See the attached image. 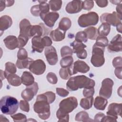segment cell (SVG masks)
Segmentation results:
<instances>
[{
  "label": "cell",
  "mask_w": 122,
  "mask_h": 122,
  "mask_svg": "<svg viewBox=\"0 0 122 122\" xmlns=\"http://www.w3.org/2000/svg\"><path fill=\"white\" fill-rule=\"evenodd\" d=\"M17 69L16 65L12 62H7L5 63V70L4 72V74L6 77L10 74H14L16 72Z\"/></svg>",
  "instance_id": "cell-33"
},
{
  "label": "cell",
  "mask_w": 122,
  "mask_h": 122,
  "mask_svg": "<svg viewBox=\"0 0 122 122\" xmlns=\"http://www.w3.org/2000/svg\"><path fill=\"white\" fill-rule=\"evenodd\" d=\"M11 117L13 119L14 122H26L27 118L26 116L21 113H18L14 115H11Z\"/></svg>",
  "instance_id": "cell-42"
},
{
  "label": "cell",
  "mask_w": 122,
  "mask_h": 122,
  "mask_svg": "<svg viewBox=\"0 0 122 122\" xmlns=\"http://www.w3.org/2000/svg\"><path fill=\"white\" fill-rule=\"evenodd\" d=\"M104 114L102 112H99L94 117V121L96 122H101L102 119L104 116Z\"/></svg>",
  "instance_id": "cell-57"
},
{
  "label": "cell",
  "mask_w": 122,
  "mask_h": 122,
  "mask_svg": "<svg viewBox=\"0 0 122 122\" xmlns=\"http://www.w3.org/2000/svg\"><path fill=\"white\" fill-rule=\"evenodd\" d=\"M50 104L52 103L55 100V94L52 92H47L44 93Z\"/></svg>",
  "instance_id": "cell-48"
},
{
  "label": "cell",
  "mask_w": 122,
  "mask_h": 122,
  "mask_svg": "<svg viewBox=\"0 0 122 122\" xmlns=\"http://www.w3.org/2000/svg\"><path fill=\"white\" fill-rule=\"evenodd\" d=\"M116 30L118 32L122 33V23L116 26Z\"/></svg>",
  "instance_id": "cell-61"
},
{
  "label": "cell",
  "mask_w": 122,
  "mask_h": 122,
  "mask_svg": "<svg viewBox=\"0 0 122 122\" xmlns=\"http://www.w3.org/2000/svg\"><path fill=\"white\" fill-rule=\"evenodd\" d=\"M40 16L46 26L52 28L59 18V14L58 12L52 11L45 14H40Z\"/></svg>",
  "instance_id": "cell-12"
},
{
  "label": "cell",
  "mask_w": 122,
  "mask_h": 122,
  "mask_svg": "<svg viewBox=\"0 0 122 122\" xmlns=\"http://www.w3.org/2000/svg\"><path fill=\"white\" fill-rule=\"evenodd\" d=\"M12 24V19L8 15H3L0 18V30L1 35L2 32L9 28Z\"/></svg>",
  "instance_id": "cell-21"
},
{
  "label": "cell",
  "mask_w": 122,
  "mask_h": 122,
  "mask_svg": "<svg viewBox=\"0 0 122 122\" xmlns=\"http://www.w3.org/2000/svg\"><path fill=\"white\" fill-rule=\"evenodd\" d=\"M29 70L34 74L39 75L42 74L46 70L45 62L41 59L33 61L29 67Z\"/></svg>",
  "instance_id": "cell-10"
},
{
  "label": "cell",
  "mask_w": 122,
  "mask_h": 122,
  "mask_svg": "<svg viewBox=\"0 0 122 122\" xmlns=\"http://www.w3.org/2000/svg\"><path fill=\"white\" fill-rule=\"evenodd\" d=\"M6 79L9 83L13 86H19L22 83L21 78L15 74H9Z\"/></svg>",
  "instance_id": "cell-26"
},
{
  "label": "cell",
  "mask_w": 122,
  "mask_h": 122,
  "mask_svg": "<svg viewBox=\"0 0 122 122\" xmlns=\"http://www.w3.org/2000/svg\"><path fill=\"white\" fill-rule=\"evenodd\" d=\"M90 70V67L87 64L82 61L78 60L74 62L72 65L73 75L76 74L78 72L85 73Z\"/></svg>",
  "instance_id": "cell-16"
},
{
  "label": "cell",
  "mask_w": 122,
  "mask_h": 122,
  "mask_svg": "<svg viewBox=\"0 0 122 122\" xmlns=\"http://www.w3.org/2000/svg\"><path fill=\"white\" fill-rule=\"evenodd\" d=\"M30 12L31 14L34 16H39L41 14L40 10L39 5H35L33 6L30 9Z\"/></svg>",
  "instance_id": "cell-51"
},
{
  "label": "cell",
  "mask_w": 122,
  "mask_h": 122,
  "mask_svg": "<svg viewBox=\"0 0 122 122\" xmlns=\"http://www.w3.org/2000/svg\"><path fill=\"white\" fill-rule=\"evenodd\" d=\"M108 104L107 99L102 96H97L94 102V107L99 110H104Z\"/></svg>",
  "instance_id": "cell-24"
},
{
  "label": "cell",
  "mask_w": 122,
  "mask_h": 122,
  "mask_svg": "<svg viewBox=\"0 0 122 122\" xmlns=\"http://www.w3.org/2000/svg\"><path fill=\"white\" fill-rule=\"evenodd\" d=\"M56 116L59 119L58 122H68L69 121V113H65L61 112L59 109L56 112Z\"/></svg>",
  "instance_id": "cell-40"
},
{
  "label": "cell",
  "mask_w": 122,
  "mask_h": 122,
  "mask_svg": "<svg viewBox=\"0 0 122 122\" xmlns=\"http://www.w3.org/2000/svg\"><path fill=\"white\" fill-rule=\"evenodd\" d=\"M73 59L71 56H68L62 58L60 61V65L62 68H68L73 65Z\"/></svg>",
  "instance_id": "cell-34"
},
{
  "label": "cell",
  "mask_w": 122,
  "mask_h": 122,
  "mask_svg": "<svg viewBox=\"0 0 122 122\" xmlns=\"http://www.w3.org/2000/svg\"><path fill=\"white\" fill-rule=\"evenodd\" d=\"M31 25L29 20L24 19L20 23V35L26 36L30 39L29 31Z\"/></svg>",
  "instance_id": "cell-20"
},
{
  "label": "cell",
  "mask_w": 122,
  "mask_h": 122,
  "mask_svg": "<svg viewBox=\"0 0 122 122\" xmlns=\"http://www.w3.org/2000/svg\"><path fill=\"white\" fill-rule=\"evenodd\" d=\"M29 39V38L26 36L19 35L18 37V40L19 44V48L20 49L25 46V45L28 42Z\"/></svg>",
  "instance_id": "cell-44"
},
{
  "label": "cell",
  "mask_w": 122,
  "mask_h": 122,
  "mask_svg": "<svg viewBox=\"0 0 122 122\" xmlns=\"http://www.w3.org/2000/svg\"><path fill=\"white\" fill-rule=\"evenodd\" d=\"M72 65L68 68H61L60 69L59 71V74L61 79L67 80L73 75Z\"/></svg>",
  "instance_id": "cell-28"
},
{
  "label": "cell",
  "mask_w": 122,
  "mask_h": 122,
  "mask_svg": "<svg viewBox=\"0 0 122 122\" xmlns=\"http://www.w3.org/2000/svg\"><path fill=\"white\" fill-rule=\"evenodd\" d=\"M104 49L105 48L101 47L95 44L93 45L91 62L94 67H99L104 64L105 62L104 58Z\"/></svg>",
  "instance_id": "cell-5"
},
{
  "label": "cell",
  "mask_w": 122,
  "mask_h": 122,
  "mask_svg": "<svg viewBox=\"0 0 122 122\" xmlns=\"http://www.w3.org/2000/svg\"><path fill=\"white\" fill-rule=\"evenodd\" d=\"M110 2H112L113 4L115 5H119L120 3H121L122 1L121 0H110Z\"/></svg>",
  "instance_id": "cell-62"
},
{
  "label": "cell",
  "mask_w": 122,
  "mask_h": 122,
  "mask_svg": "<svg viewBox=\"0 0 122 122\" xmlns=\"http://www.w3.org/2000/svg\"><path fill=\"white\" fill-rule=\"evenodd\" d=\"M39 86L36 82H34L32 85L27 86L21 93V97L27 101H31L37 93Z\"/></svg>",
  "instance_id": "cell-9"
},
{
  "label": "cell",
  "mask_w": 122,
  "mask_h": 122,
  "mask_svg": "<svg viewBox=\"0 0 122 122\" xmlns=\"http://www.w3.org/2000/svg\"><path fill=\"white\" fill-rule=\"evenodd\" d=\"M122 103H112L110 104L108 108L107 115L118 117L117 116H122Z\"/></svg>",
  "instance_id": "cell-17"
},
{
  "label": "cell",
  "mask_w": 122,
  "mask_h": 122,
  "mask_svg": "<svg viewBox=\"0 0 122 122\" xmlns=\"http://www.w3.org/2000/svg\"><path fill=\"white\" fill-rule=\"evenodd\" d=\"M84 31L86 34L87 39L94 40L98 37V30L95 27H89L84 30Z\"/></svg>",
  "instance_id": "cell-31"
},
{
  "label": "cell",
  "mask_w": 122,
  "mask_h": 122,
  "mask_svg": "<svg viewBox=\"0 0 122 122\" xmlns=\"http://www.w3.org/2000/svg\"><path fill=\"white\" fill-rule=\"evenodd\" d=\"M108 50L110 52H119L122 51L121 35L117 34L113 37L108 46Z\"/></svg>",
  "instance_id": "cell-14"
},
{
  "label": "cell",
  "mask_w": 122,
  "mask_h": 122,
  "mask_svg": "<svg viewBox=\"0 0 122 122\" xmlns=\"http://www.w3.org/2000/svg\"><path fill=\"white\" fill-rule=\"evenodd\" d=\"M3 41L7 48L9 50H13L16 48H19V41L16 36L9 35L6 37Z\"/></svg>",
  "instance_id": "cell-18"
},
{
  "label": "cell",
  "mask_w": 122,
  "mask_h": 122,
  "mask_svg": "<svg viewBox=\"0 0 122 122\" xmlns=\"http://www.w3.org/2000/svg\"><path fill=\"white\" fill-rule=\"evenodd\" d=\"M93 102V96L87 97L85 98H82L80 101V106L85 110L90 109L92 105Z\"/></svg>",
  "instance_id": "cell-32"
},
{
  "label": "cell",
  "mask_w": 122,
  "mask_h": 122,
  "mask_svg": "<svg viewBox=\"0 0 122 122\" xmlns=\"http://www.w3.org/2000/svg\"><path fill=\"white\" fill-rule=\"evenodd\" d=\"M73 54L72 50L68 46L62 47L61 49V55L62 57L71 56Z\"/></svg>",
  "instance_id": "cell-41"
},
{
  "label": "cell",
  "mask_w": 122,
  "mask_h": 122,
  "mask_svg": "<svg viewBox=\"0 0 122 122\" xmlns=\"http://www.w3.org/2000/svg\"><path fill=\"white\" fill-rule=\"evenodd\" d=\"M56 91L57 94L60 96L62 97H66L69 94V92L63 88H57L56 89Z\"/></svg>",
  "instance_id": "cell-50"
},
{
  "label": "cell",
  "mask_w": 122,
  "mask_h": 122,
  "mask_svg": "<svg viewBox=\"0 0 122 122\" xmlns=\"http://www.w3.org/2000/svg\"><path fill=\"white\" fill-rule=\"evenodd\" d=\"M20 108L22 111L25 112H29L30 111V105L28 101L26 100H20Z\"/></svg>",
  "instance_id": "cell-46"
},
{
  "label": "cell",
  "mask_w": 122,
  "mask_h": 122,
  "mask_svg": "<svg viewBox=\"0 0 122 122\" xmlns=\"http://www.w3.org/2000/svg\"><path fill=\"white\" fill-rule=\"evenodd\" d=\"M21 81L23 84L26 86L32 85L34 82V78L32 74L27 71L23 72L21 77Z\"/></svg>",
  "instance_id": "cell-25"
},
{
  "label": "cell",
  "mask_w": 122,
  "mask_h": 122,
  "mask_svg": "<svg viewBox=\"0 0 122 122\" xmlns=\"http://www.w3.org/2000/svg\"><path fill=\"white\" fill-rule=\"evenodd\" d=\"M97 5L101 8L105 7L108 4V0H96L95 1Z\"/></svg>",
  "instance_id": "cell-55"
},
{
  "label": "cell",
  "mask_w": 122,
  "mask_h": 122,
  "mask_svg": "<svg viewBox=\"0 0 122 122\" xmlns=\"http://www.w3.org/2000/svg\"><path fill=\"white\" fill-rule=\"evenodd\" d=\"M116 11L117 13H118L120 15H122V4L121 3L118 5L116 7Z\"/></svg>",
  "instance_id": "cell-59"
},
{
  "label": "cell",
  "mask_w": 122,
  "mask_h": 122,
  "mask_svg": "<svg viewBox=\"0 0 122 122\" xmlns=\"http://www.w3.org/2000/svg\"><path fill=\"white\" fill-rule=\"evenodd\" d=\"M32 49L34 51L38 52H42L45 46L41 37L34 36L31 40Z\"/></svg>",
  "instance_id": "cell-19"
},
{
  "label": "cell",
  "mask_w": 122,
  "mask_h": 122,
  "mask_svg": "<svg viewBox=\"0 0 122 122\" xmlns=\"http://www.w3.org/2000/svg\"><path fill=\"white\" fill-rule=\"evenodd\" d=\"M47 1L46 0H38L40 3L39 8L41 11V14H45L49 12L50 6L49 4L46 3Z\"/></svg>",
  "instance_id": "cell-38"
},
{
  "label": "cell",
  "mask_w": 122,
  "mask_h": 122,
  "mask_svg": "<svg viewBox=\"0 0 122 122\" xmlns=\"http://www.w3.org/2000/svg\"><path fill=\"white\" fill-rule=\"evenodd\" d=\"M111 30L110 25L107 23H102L98 29V34L99 36L105 37L110 33Z\"/></svg>",
  "instance_id": "cell-27"
},
{
  "label": "cell",
  "mask_w": 122,
  "mask_h": 122,
  "mask_svg": "<svg viewBox=\"0 0 122 122\" xmlns=\"http://www.w3.org/2000/svg\"><path fill=\"white\" fill-rule=\"evenodd\" d=\"M96 40V41L94 44L96 46L102 48H105L106 46H108L109 41L106 37L98 36Z\"/></svg>",
  "instance_id": "cell-37"
},
{
  "label": "cell",
  "mask_w": 122,
  "mask_h": 122,
  "mask_svg": "<svg viewBox=\"0 0 122 122\" xmlns=\"http://www.w3.org/2000/svg\"><path fill=\"white\" fill-rule=\"evenodd\" d=\"M19 103L14 97L10 96L3 97L0 101V108L1 112L7 115H12L18 109Z\"/></svg>",
  "instance_id": "cell-3"
},
{
  "label": "cell",
  "mask_w": 122,
  "mask_h": 122,
  "mask_svg": "<svg viewBox=\"0 0 122 122\" xmlns=\"http://www.w3.org/2000/svg\"><path fill=\"white\" fill-rule=\"evenodd\" d=\"M95 81L85 75H78L70 78L66 83V88L70 91H75L78 89L93 88Z\"/></svg>",
  "instance_id": "cell-1"
},
{
  "label": "cell",
  "mask_w": 122,
  "mask_h": 122,
  "mask_svg": "<svg viewBox=\"0 0 122 122\" xmlns=\"http://www.w3.org/2000/svg\"><path fill=\"white\" fill-rule=\"evenodd\" d=\"M75 39L76 41L80 42H86L88 40L86 34L84 31L78 32L75 35Z\"/></svg>",
  "instance_id": "cell-39"
},
{
  "label": "cell",
  "mask_w": 122,
  "mask_h": 122,
  "mask_svg": "<svg viewBox=\"0 0 122 122\" xmlns=\"http://www.w3.org/2000/svg\"><path fill=\"white\" fill-rule=\"evenodd\" d=\"M0 11H2L5 9L6 7L5 4V0H0Z\"/></svg>",
  "instance_id": "cell-58"
},
{
  "label": "cell",
  "mask_w": 122,
  "mask_h": 122,
  "mask_svg": "<svg viewBox=\"0 0 122 122\" xmlns=\"http://www.w3.org/2000/svg\"><path fill=\"white\" fill-rule=\"evenodd\" d=\"M42 41L45 47H50L51 45L52 42L51 39L48 36H44L42 38Z\"/></svg>",
  "instance_id": "cell-53"
},
{
  "label": "cell",
  "mask_w": 122,
  "mask_h": 122,
  "mask_svg": "<svg viewBox=\"0 0 122 122\" xmlns=\"http://www.w3.org/2000/svg\"><path fill=\"white\" fill-rule=\"evenodd\" d=\"M62 1L58 0H51L49 2L50 8L52 11H56L60 10L62 6Z\"/></svg>",
  "instance_id": "cell-36"
},
{
  "label": "cell",
  "mask_w": 122,
  "mask_h": 122,
  "mask_svg": "<svg viewBox=\"0 0 122 122\" xmlns=\"http://www.w3.org/2000/svg\"><path fill=\"white\" fill-rule=\"evenodd\" d=\"M99 21V16L95 12H89L81 14L78 18L79 25L82 28L96 25Z\"/></svg>",
  "instance_id": "cell-4"
},
{
  "label": "cell",
  "mask_w": 122,
  "mask_h": 122,
  "mask_svg": "<svg viewBox=\"0 0 122 122\" xmlns=\"http://www.w3.org/2000/svg\"><path fill=\"white\" fill-rule=\"evenodd\" d=\"M33 110L41 119L45 120L49 118L50 106L44 93L37 96L36 101L33 105Z\"/></svg>",
  "instance_id": "cell-2"
},
{
  "label": "cell",
  "mask_w": 122,
  "mask_h": 122,
  "mask_svg": "<svg viewBox=\"0 0 122 122\" xmlns=\"http://www.w3.org/2000/svg\"><path fill=\"white\" fill-rule=\"evenodd\" d=\"M83 95L84 97H91L93 96L94 93V89L93 88H85L83 90Z\"/></svg>",
  "instance_id": "cell-49"
},
{
  "label": "cell",
  "mask_w": 122,
  "mask_h": 122,
  "mask_svg": "<svg viewBox=\"0 0 122 122\" xmlns=\"http://www.w3.org/2000/svg\"><path fill=\"white\" fill-rule=\"evenodd\" d=\"M71 46L72 47L73 52L76 54L77 57L81 59H85L87 56L86 51L84 49L86 48V45L82 42H80L75 40L71 43Z\"/></svg>",
  "instance_id": "cell-11"
},
{
  "label": "cell",
  "mask_w": 122,
  "mask_h": 122,
  "mask_svg": "<svg viewBox=\"0 0 122 122\" xmlns=\"http://www.w3.org/2000/svg\"><path fill=\"white\" fill-rule=\"evenodd\" d=\"M118 117L114 116L108 115H104L101 120V122H117V119Z\"/></svg>",
  "instance_id": "cell-54"
},
{
  "label": "cell",
  "mask_w": 122,
  "mask_h": 122,
  "mask_svg": "<svg viewBox=\"0 0 122 122\" xmlns=\"http://www.w3.org/2000/svg\"><path fill=\"white\" fill-rule=\"evenodd\" d=\"M66 31H63L59 28L52 30L50 35L51 39L55 41H62L65 37Z\"/></svg>",
  "instance_id": "cell-23"
},
{
  "label": "cell",
  "mask_w": 122,
  "mask_h": 122,
  "mask_svg": "<svg viewBox=\"0 0 122 122\" xmlns=\"http://www.w3.org/2000/svg\"><path fill=\"white\" fill-rule=\"evenodd\" d=\"M122 15H119L115 11L112 13H104L101 15L100 17L101 22L102 23H107L110 25L117 26L122 23Z\"/></svg>",
  "instance_id": "cell-7"
},
{
  "label": "cell",
  "mask_w": 122,
  "mask_h": 122,
  "mask_svg": "<svg viewBox=\"0 0 122 122\" xmlns=\"http://www.w3.org/2000/svg\"><path fill=\"white\" fill-rule=\"evenodd\" d=\"M112 65L114 67H122V57H116L113 59L112 61Z\"/></svg>",
  "instance_id": "cell-52"
},
{
  "label": "cell",
  "mask_w": 122,
  "mask_h": 122,
  "mask_svg": "<svg viewBox=\"0 0 122 122\" xmlns=\"http://www.w3.org/2000/svg\"><path fill=\"white\" fill-rule=\"evenodd\" d=\"M71 25V22L70 19L67 17L62 18L59 22L58 28L66 31L70 28Z\"/></svg>",
  "instance_id": "cell-30"
},
{
  "label": "cell",
  "mask_w": 122,
  "mask_h": 122,
  "mask_svg": "<svg viewBox=\"0 0 122 122\" xmlns=\"http://www.w3.org/2000/svg\"><path fill=\"white\" fill-rule=\"evenodd\" d=\"M42 24H40L39 25H31L30 31H29V37L30 38L34 36L41 37L44 35V30L43 28V26Z\"/></svg>",
  "instance_id": "cell-22"
},
{
  "label": "cell",
  "mask_w": 122,
  "mask_h": 122,
  "mask_svg": "<svg viewBox=\"0 0 122 122\" xmlns=\"http://www.w3.org/2000/svg\"><path fill=\"white\" fill-rule=\"evenodd\" d=\"M113 81L110 78H105L102 82V86L99 91L100 96L108 99L111 97L112 93Z\"/></svg>",
  "instance_id": "cell-8"
},
{
  "label": "cell",
  "mask_w": 122,
  "mask_h": 122,
  "mask_svg": "<svg viewBox=\"0 0 122 122\" xmlns=\"http://www.w3.org/2000/svg\"><path fill=\"white\" fill-rule=\"evenodd\" d=\"M33 61V59L30 58H27L26 59L24 60H19L17 59L16 63V66L20 69H25V68H28L31 64V63Z\"/></svg>",
  "instance_id": "cell-29"
},
{
  "label": "cell",
  "mask_w": 122,
  "mask_h": 122,
  "mask_svg": "<svg viewBox=\"0 0 122 122\" xmlns=\"http://www.w3.org/2000/svg\"><path fill=\"white\" fill-rule=\"evenodd\" d=\"M17 58L19 60H24L28 58V52L26 50L23 48H20L17 53Z\"/></svg>",
  "instance_id": "cell-45"
},
{
  "label": "cell",
  "mask_w": 122,
  "mask_h": 122,
  "mask_svg": "<svg viewBox=\"0 0 122 122\" xmlns=\"http://www.w3.org/2000/svg\"><path fill=\"white\" fill-rule=\"evenodd\" d=\"M94 6V1L92 0H84L82 1V9L89 10Z\"/></svg>",
  "instance_id": "cell-47"
},
{
  "label": "cell",
  "mask_w": 122,
  "mask_h": 122,
  "mask_svg": "<svg viewBox=\"0 0 122 122\" xmlns=\"http://www.w3.org/2000/svg\"><path fill=\"white\" fill-rule=\"evenodd\" d=\"M44 54L50 65H54L58 62V55L56 49L54 47L51 46L45 48Z\"/></svg>",
  "instance_id": "cell-13"
},
{
  "label": "cell",
  "mask_w": 122,
  "mask_h": 122,
  "mask_svg": "<svg viewBox=\"0 0 122 122\" xmlns=\"http://www.w3.org/2000/svg\"><path fill=\"white\" fill-rule=\"evenodd\" d=\"M47 80L49 82L52 84H55L58 81V78L56 75L52 72H49L46 76Z\"/></svg>",
  "instance_id": "cell-43"
},
{
  "label": "cell",
  "mask_w": 122,
  "mask_h": 122,
  "mask_svg": "<svg viewBox=\"0 0 122 122\" xmlns=\"http://www.w3.org/2000/svg\"><path fill=\"white\" fill-rule=\"evenodd\" d=\"M122 67H118L116 68L114 71L116 76L119 79H122Z\"/></svg>",
  "instance_id": "cell-56"
},
{
  "label": "cell",
  "mask_w": 122,
  "mask_h": 122,
  "mask_svg": "<svg viewBox=\"0 0 122 122\" xmlns=\"http://www.w3.org/2000/svg\"><path fill=\"white\" fill-rule=\"evenodd\" d=\"M14 3V0H5V4L6 7H10L13 5Z\"/></svg>",
  "instance_id": "cell-60"
},
{
  "label": "cell",
  "mask_w": 122,
  "mask_h": 122,
  "mask_svg": "<svg viewBox=\"0 0 122 122\" xmlns=\"http://www.w3.org/2000/svg\"><path fill=\"white\" fill-rule=\"evenodd\" d=\"M82 9V1L74 0L69 2L65 8L67 13L73 14L79 12Z\"/></svg>",
  "instance_id": "cell-15"
},
{
  "label": "cell",
  "mask_w": 122,
  "mask_h": 122,
  "mask_svg": "<svg viewBox=\"0 0 122 122\" xmlns=\"http://www.w3.org/2000/svg\"><path fill=\"white\" fill-rule=\"evenodd\" d=\"M75 120L79 122H89L92 121L90 119L88 113L85 111H81L77 113L75 116Z\"/></svg>",
  "instance_id": "cell-35"
},
{
  "label": "cell",
  "mask_w": 122,
  "mask_h": 122,
  "mask_svg": "<svg viewBox=\"0 0 122 122\" xmlns=\"http://www.w3.org/2000/svg\"><path fill=\"white\" fill-rule=\"evenodd\" d=\"M78 106V101L74 97H70L62 100L59 104V110L65 113L71 112Z\"/></svg>",
  "instance_id": "cell-6"
}]
</instances>
